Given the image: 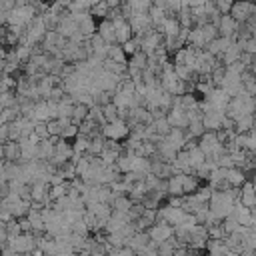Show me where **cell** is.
<instances>
[{"label": "cell", "instance_id": "obj_1", "mask_svg": "<svg viewBox=\"0 0 256 256\" xmlns=\"http://www.w3.org/2000/svg\"><path fill=\"white\" fill-rule=\"evenodd\" d=\"M238 24H244L250 16L256 14V6L254 2H246V0H234L232 6H230V12H228Z\"/></svg>", "mask_w": 256, "mask_h": 256}, {"label": "cell", "instance_id": "obj_2", "mask_svg": "<svg viewBox=\"0 0 256 256\" xmlns=\"http://www.w3.org/2000/svg\"><path fill=\"white\" fill-rule=\"evenodd\" d=\"M100 134L104 136V138H108V140H122V138H126L128 136V128H126V122H122V120H114V122H110V124H104L102 128H100Z\"/></svg>", "mask_w": 256, "mask_h": 256}, {"label": "cell", "instance_id": "obj_3", "mask_svg": "<svg viewBox=\"0 0 256 256\" xmlns=\"http://www.w3.org/2000/svg\"><path fill=\"white\" fill-rule=\"evenodd\" d=\"M222 118H224V110H206V112H202V126H204V130H210V132L220 130Z\"/></svg>", "mask_w": 256, "mask_h": 256}, {"label": "cell", "instance_id": "obj_4", "mask_svg": "<svg viewBox=\"0 0 256 256\" xmlns=\"http://www.w3.org/2000/svg\"><path fill=\"white\" fill-rule=\"evenodd\" d=\"M240 24L230 16V14H222L220 16V22H218V36H224V38H230L234 32H238Z\"/></svg>", "mask_w": 256, "mask_h": 256}, {"label": "cell", "instance_id": "obj_5", "mask_svg": "<svg viewBox=\"0 0 256 256\" xmlns=\"http://www.w3.org/2000/svg\"><path fill=\"white\" fill-rule=\"evenodd\" d=\"M164 140H166L176 152L182 150L184 144H186V136H184V130H182V128H170V132L164 136Z\"/></svg>", "mask_w": 256, "mask_h": 256}, {"label": "cell", "instance_id": "obj_6", "mask_svg": "<svg viewBox=\"0 0 256 256\" xmlns=\"http://www.w3.org/2000/svg\"><path fill=\"white\" fill-rule=\"evenodd\" d=\"M96 32L100 34V38L106 42V44H116L114 42V26L110 20H100L96 24Z\"/></svg>", "mask_w": 256, "mask_h": 256}, {"label": "cell", "instance_id": "obj_7", "mask_svg": "<svg viewBox=\"0 0 256 256\" xmlns=\"http://www.w3.org/2000/svg\"><path fill=\"white\" fill-rule=\"evenodd\" d=\"M252 128H254V116L252 114H244V116L234 120V132L236 134H246Z\"/></svg>", "mask_w": 256, "mask_h": 256}, {"label": "cell", "instance_id": "obj_8", "mask_svg": "<svg viewBox=\"0 0 256 256\" xmlns=\"http://www.w3.org/2000/svg\"><path fill=\"white\" fill-rule=\"evenodd\" d=\"M226 182H228L232 188H240V186L246 182L244 170H240V168H230V170H226Z\"/></svg>", "mask_w": 256, "mask_h": 256}, {"label": "cell", "instance_id": "obj_9", "mask_svg": "<svg viewBox=\"0 0 256 256\" xmlns=\"http://www.w3.org/2000/svg\"><path fill=\"white\" fill-rule=\"evenodd\" d=\"M4 160L6 162H18L20 160V144L6 140L4 142Z\"/></svg>", "mask_w": 256, "mask_h": 256}, {"label": "cell", "instance_id": "obj_10", "mask_svg": "<svg viewBox=\"0 0 256 256\" xmlns=\"http://www.w3.org/2000/svg\"><path fill=\"white\" fill-rule=\"evenodd\" d=\"M54 154V144H50L48 140H40L36 144V160H50Z\"/></svg>", "mask_w": 256, "mask_h": 256}, {"label": "cell", "instance_id": "obj_11", "mask_svg": "<svg viewBox=\"0 0 256 256\" xmlns=\"http://www.w3.org/2000/svg\"><path fill=\"white\" fill-rule=\"evenodd\" d=\"M78 32H80L84 38H90V36L96 32V20L88 14L84 20H80V22H78Z\"/></svg>", "mask_w": 256, "mask_h": 256}, {"label": "cell", "instance_id": "obj_12", "mask_svg": "<svg viewBox=\"0 0 256 256\" xmlns=\"http://www.w3.org/2000/svg\"><path fill=\"white\" fill-rule=\"evenodd\" d=\"M86 118H88V106H84V104H74L72 114H70V124H74V126L78 128V124H80L82 120H86Z\"/></svg>", "mask_w": 256, "mask_h": 256}, {"label": "cell", "instance_id": "obj_13", "mask_svg": "<svg viewBox=\"0 0 256 256\" xmlns=\"http://www.w3.org/2000/svg\"><path fill=\"white\" fill-rule=\"evenodd\" d=\"M54 154H58V156H62L64 160H70L72 156H74V152H72V144L68 142V140H64V138H60L56 144H54Z\"/></svg>", "mask_w": 256, "mask_h": 256}, {"label": "cell", "instance_id": "obj_14", "mask_svg": "<svg viewBox=\"0 0 256 256\" xmlns=\"http://www.w3.org/2000/svg\"><path fill=\"white\" fill-rule=\"evenodd\" d=\"M166 16H168V14H166L164 8H158V6H150V8H148V18H150V24H152L154 28H158V26L164 22Z\"/></svg>", "mask_w": 256, "mask_h": 256}, {"label": "cell", "instance_id": "obj_15", "mask_svg": "<svg viewBox=\"0 0 256 256\" xmlns=\"http://www.w3.org/2000/svg\"><path fill=\"white\" fill-rule=\"evenodd\" d=\"M108 58L112 62H118V64H126L128 62V56L124 54V50H122L120 44H110L108 46Z\"/></svg>", "mask_w": 256, "mask_h": 256}, {"label": "cell", "instance_id": "obj_16", "mask_svg": "<svg viewBox=\"0 0 256 256\" xmlns=\"http://www.w3.org/2000/svg\"><path fill=\"white\" fill-rule=\"evenodd\" d=\"M200 186V180L194 174H182V194H192Z\"/></svg>", "mask_w": 256, "mask_h": 256}, {"label": "cell", "instance_id": "obj_17", "mask_svg": "<svg viewBox=\"0 0 256 256\" xmlns=\"http://www.w3.org/2000/svg\"><path fill=\"white\" fill-rule=\"evenodd\" d=\"M88 144H90V138L88 136H76L74 138V142H72V152L76 154V156H82V154H86V150H88Z\"/></svg>", "mask_w": 256, "mask_h": 256}, {"label": "cell", "instance_id": "obj_18", "mask_svg": "<svg viewBox=\"0 0 256 256\" xmlns=\"http://www.w3.org/2000/svg\"><path fill=\"white\" fill-rule=\"evenodd\" d=\"M132 200L128 198V196H116L114 200H112V204H110V208L112 210H118V212H128L130 208H132Z\"/></svg>", "mask_w": 256, "mask_h": 256}, {"label": "cell", "instance_id": "obj_19", "mask_svg": "<svg viewBox=\"0 0 256 256\" xmlns=\"http://www.w3.org/2000/svg\"><path fill=\"white\" fill-rule=\"evenodd\" d=\"M126 64L132 66V68H138V70H146V54L142 50H138V52H134L130 56V60Z\"/></svg>", "mask_w": 256, "mask_h": 256}, {"label": "cell", "instance_id": "obj_20", "mask_svg": "<svg viewBox=\"0 0 256 256\" xmlns=\"http://www.w3.org/2000/svg\"><path fill=\"white\" fill-rule=\"evenodd\" d=\"M108 10H110V8H108V4H106L104 0H100L98 4H94V6L90 8V16H92L94 20H96V18H98V20H104V18H106V14H108Z\"/></svg>", "mask_w": 256, "mask_h": 256}, {"label": "cell", "instance_id": "obj_21", "mask_svg": "<svg viewBox=\"0 0 256 256\" xmlns=\"http://www.w3.org/2000/svg\"><path fill=\"white\" fill-rule=\"evenodd\" d=\"M16 106V92H0V110L2 108H14Z\"/></svg>", "mask_w": 256, "mask_h": 256}, {"label": "cell", "instance_id": "obj_22", "mask_svg": "<svg viewBox=\"0 0 256 256\" xmlns=\"http://www.w3.org/2000/svg\"><path fill=\"white\" fill-rule=\"evenodd\" d=\"M200 34H202V38H204V42L208 44L210 40H214V38H218V28L206 22L204 26H200Z\"/></svg>", "mask_w": 256, "mask_h": 256}, {"label": "cell", "instance_id": "obj_23", "mask_svg": "<svg viewBox=\"0 0 256 256\" xmlns=\"http://www.w3.org/2000/svg\"><path fill=\"white\" fill-rule=\"evenodd\" d=\"M102 118H104V122L106 124H110V122H114V120H118V108L110 102V104H106L104 108H102Z\"/></svg>", "mask_w": 256, "mask_h": 256}, {"label": "cell", "instance_id": "obj_24", "mask_svg": "<svg viewBox=\"0 0 256 256\" xmlns=\"http://www.w3.org/2000/svg\"><path fill=\"white\" fill-rule=\"evenodd\" d=\"M152 128H154V132H156L158 136H166V134L170 132V124L166 122V116L154 120V122H152Z\"/></svg>", "mask_w": 256, "mask_h": 256}, {"label": "cell", "instance_id": "obj_25", "mask_svg": "<svg viewBox=\"0 0 256 256\" xmlns=\"http://www.w3.org/2000/svg\"><path fill=\"white\" fill-rule=\"evenodd\" d=\"M14 54H16V58H18V62H20V64L28 62V60H30V56H32L30 46H14Z\"/></svg>", "mask_w": 256, "mask_h": 256}, {"label": "cell", "instance_id": "obj_26", "mask_svg": "<svg viewBox=\"0 0 256 256\" xmlns=\"http://www.w3.org/2000/svg\"><path fill=\"white\" fill-rule=\"evenodd\" d=\"M132 12H148V8L152 6V0H128Z\"/></svg>", "mask_w": 256, "mask_h": 256}, {"label": "cell", "instance_id": "obj_27", "mask_svg": "<svg viewBox=\"0 0 256 256\" xmlns=\"http://www.w3.org/2000/svg\"><path fill=\"white\" fill-rule=\"evenodd\" d=\"M44 124H46L48 136H60V132H62V124H60L58 118H54V120H46Z\"/></svg>", "mask_w": 256, "mask_h": 256}, {"label": "cell", "instance_id": "obj_28", "mask_svg": "<svg viewBox=\"0 0 256 256\" xmlns=\"http://www.w3.org/2000/svg\"><path fill=\"white\" fill-rule=\"evenodd\" d=\"M14 88H16V78L4 74L2 80H0V92H10V90H14Z\"/></svg>", "mask_w": 256, "mask_h": 256}, {"label": "cell", "instance_id": "obj_29", "mask_svg": "<svg viewBox=\"0 0 256 256\" xmlns=\"http://www.w3.org/2000/svg\"><path fill=\"white\" fill-rule=\"evenodd\" d=\"M76 136H78V128H76L74 124L64 126V128H62V132H60V138H64V140H74Z\"/></svg>", "mask_w": 256, "mask_h": 256}, {"label": "cell", "instance_id": "obj_30", "mask_svg": "<svg viewBox=\"0 0 256 256\" xmlns=\"http://www.w3.org/2000/svg\"><path fill=\"white\" fill-rule=\"evenodd\" d=\"M4 228H6V234H8V236H18V234H22V230H20V224H18V220H16V218L8 220Z\"/></svg>", "mask_w": 256, "mask_h": 256}, {"label": "cell", "instance_id": "obj_31", "mask_svg": "<svg viewBox=\"0 0 256 256\" xmlns=\"http://www.w3.org/2000/svg\"><path fill=\"white\" fill-rule=\"evenodd\" d=\"M88 42H90V46H92V52H94V50H100V48H104V46H106V42L100 38V34H98V32H94V34L88 38Z\"/></svg>", "mask_w": 256, "mask_h": 256}, {"label": "cell", "instance_id": "obj_32", "mask_svg": "<svg viewBox=\"0 0 256 256\" xmlns=\"http://www.w3.org/2000/svg\"><path fill=\"white\" fill-rule=\"evenodd\" d=\"M32 132H34L40 140H46V138H48V130H46V124H44V122H36Z\"/></svg>", "mask_w": 256, "mask_h": 256}, {"label": "cell", "instance_id": "obj_33", "mask_svg": "<svg viewBox=\"0 0 256 256\" xmlns=\"http://www.w3.org/2000/svg\"><path fill=\"white\" fill-rule=\"evenodd\" d=\"M214 4H216V10H218L220 14H228V12H230V6H232V4L226 2V0H216Z\"/></svg>", "mask_w": 256, "mask_h": 256}, {"label": "cell", "instance_id": "obj_34", "mask_svg": "<svg viewBox=\"0 0 256 256\" xmlns=\"http://www.w3.org/2000/svg\"><path fill=\"white\" fill-rule=\"evenodd\" d=\"M104 2H106V4H108V8H118V6H120V2H122V0H104Z\"/></svg>", "mask_w": 256, "mask_h": 256}, {"label": "cell", "instance_id": "obj_35", "mask_svg": "<svg viewBox=\"0 0 256 256\" xmlns=\"http://www.w3.org/2000/svg\"><path fill=\"white\" fill-rule=\"evenodd\" d=\"M4 56H6V46H4L2 42H0V62L4 60Z\"/></svg>", "mask_w": 256, "mask_h": 256}, {"label": "cell", "instance_id": "obj_36", "mask_svg": "<svg viewBox=\"0 0 256 256\" xmlns=\"http://www.w3.org/2000/svg\"><path fill=\"white\" fill-rule=\"evenodd\" d=\"M0 160H4V144L0 142Z\"/></svg>", "mask_w": 256, "mask_h": 256}, {"label": "cell", "instance_id": "obj_37", "mask_svg": "<svg viewBox=\"0 0 256 256\" xmlns=\"http://www.w3.org/2000/svg\"><path fill=\"white\" fill-rule=\"evenodd\" d=\"M72 256H90V254H88V252H74Z\"/></svg>", "mask_w": 256, "mask_h": 256}, {"label": "cell", "instance_id": "obj_38", "mask_svg": "<svg viewBox=\"0 0 256 256\" xmlns=\"http://www.w3.org/2000/svg\"><path fill=\"white\" fill-rule=\"evenodd\" d=\"M98 2H100V0H88V6L92 8V6H94V4H98Z\"/></svg>", "mask_w": 256, "mask_h": 256}, {"label": "cell", "instance_id": "obj_39", "mask_svg": "<svg viewBox=\"0 0 256 256\" xmlns=\"http://www.w3.org/2000/svg\"><path fill=\"white\" fill-rule=\"evenodd\" d=\"M122 2H124V0H122Z\"/></svg>", "mask_w": 256, "mask_h": 256}]
</instances>
